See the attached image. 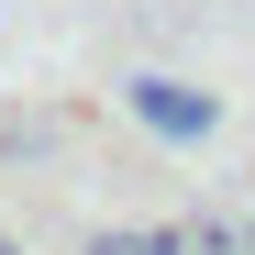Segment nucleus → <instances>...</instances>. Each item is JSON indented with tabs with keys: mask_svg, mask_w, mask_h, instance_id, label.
<instances>
[{
	"mask_svg": "<svg viewBox=\"0 0 255 255\" xmlns=\"http://www.w3.org/2000/svg\"><path fill=\"white\" fill-rule=\"evenodd\" d=\"M122 111H133L155 144H211V133H222V100L189 89V78H133V89H122Z\"/></svg>",
	"mask_w": 255,
	"mask_h": 255,
	"instance_id": "f257e3e1",
	"label": "nucleus"
},
{
	"mask_svg": "<svg viewBox=\"0 0 255 255\" xmlns=\"http://www.w3.org/2000/svg\"><path fill=\"white\" fill-rule=\"evenodd\" d=\"M89 255H189V233H89Z\"/></svg>",
	"mask_w": 255,
	"mask_h": 255,
	"instance_id": "f03ea898",
	"label": "nucleus"
},
{
	"mask_svg": "<svg viewBox=\"0 0 255 255\" xmlns=\"http://www.w3.org/2000/svg\"><path fill=\"white\" fill-rule=\"evenodd\" d=\"M0 255H22V244H11V233H0Z\"/></svg>",
	"mask_w": 255,
	"mask_h": 255,
	"instance_id": "7ed1b4c3",
	"label": "nucleus"
},
{
	"mask_svg": "<svg viewBox=\"0 0 255 255\" xmlns=\"http://www.w3.org/2000/svg\"><path fill=\"white\" fill-rule=\"evenodd\" d=\"M244 255H255V222H244Z\"/></svg>",
	"mask_w": 255,
	"mask_h": 255,
	"instance_id": "20e7f679",
	"label": "nucleus"
}]
</instances>
